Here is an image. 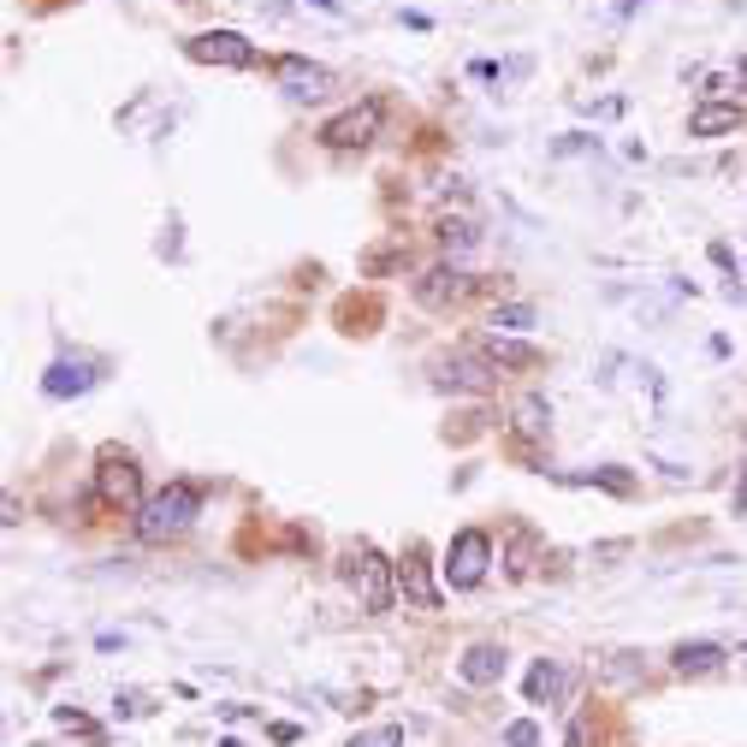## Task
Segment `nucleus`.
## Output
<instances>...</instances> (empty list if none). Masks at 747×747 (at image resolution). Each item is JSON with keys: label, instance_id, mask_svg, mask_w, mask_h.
I'll use <instances>...</instances> for the list:
<instances>
[{"label": "nucleus", "instance_id": "nucleus-5", "mask_svg": "<svg viewBox=\"0 0 747 747\" xmlns=\"http://www.w3.org/2000/svg\"><path fill=\"white\" fill-rule=\"evenodd\" d=\"M486 564H493V541L481 528H457L445 546V582L451 587H481L486 582Z\"/></svg>", "mask_w": 747, "mask_h": 747}, {"label": "nucleus", "instance_id": "nucleus-10", "mask_svg": "<svg viewBox=\"0 0 747 747\" xmlns=\"http://www.w3.org/2000/svg\"><path fill=\"white\" fill-rule=\"evenodd\" d=\"M468 291H475V280H468L463 267H427L422 280H415V303H427V309H451V303H463Z\"/></svg>", "mask_w": 747, "mask_h": 747}, {"label": "nucleus", "instance_id": "nucleus-26", "mask_svg": "<svg viewBox=\"0 0 747 747\" xmlns=\"http://www.w3.org/2000/svg\"><path fill=\"white\" fill-rule=\"evenodd\" d=\"M569 747H587V724H582V718L569 724Z\"/></svg>", "mask_w": 747, "mask_h": 747}, {"label": "nucleus", "instance_id": "nucleus-3", "mask_svg": "<svg viewBox=\"0 0 747 747\" xmlns=\"http://www.w3.org/2000/svg\"><path fill=\"white\" fill-rule=\"evenodd\" d=\"M95 493L108 498L113 511H125V516H137L143 511V475H137V457L131 451H101V463H95Z\"/></svg>", "mask_w": 747, "mask_h": 747}, {"label": "nucleus", "instance_id": "nucleus-23", "mask_svg": "<svg viewBox=\"0 0 747 747\" xmlns=\"http://www.w3.org/2000/svg\"><path fill=\"white\" fill-rule=\"evenodd\" d=\"M534 569V534H516V546H511V576H528Z\"/></svg>", "mask_w": 747, "mask_h": 747}, {"label": "nucleus", "instance_id": "nucleus-14", "mask_svg": "<svg viewBox=\"0 0 747 747\" xmlns=\"http://www.w3.org/2000/svg\"><path fill=\"white\" fill-rule=\"evenodd\" d=\"M511 427L523 433V440H546V433H552V404H546L541 392H523L511 404Z\"/></svg>", "mask_w": 747, "mask_h": 747}, {"label": "nucleus", "instance_id": "nucleus-24", "mask_svg": "<svg viewBox=\"0 0 747 747\" xmlns=\"http://www.w3.org/2000/svg\"><path fill=\"white\" fill-rule=\"evenodd\" d=\"M505 747H541V724H528V718H516L505 729Z\"/></svg>", "mask_w": 747, "mask_h": 747}, {"label": "nucleus", "instance_id": "nucleus-22", "mask_svg": "<svg viewBox=\"0 0 747 747\" xmlns=\"http://www.w3.org/2000/svg\"><path fill=\"white\" fill-rule=\"evenodd\" d=\"M344 747H404V729H397V724H380V729H362V736H351Z\"/></svg>", "mask_w": 747, "mask_h": 747}, {"label": "nucleus", "instance_id": "nucleus-21", "mask_svg": "<svg viewBox=\"0 0 747 747\" xmlns=\"http://www.w3.org/2000/svg\"><path fill=\"white\" fill-rule=\"evenodd\" d=\"M640 676V653H612V665H605V683L612 688H629Z\"/></svg>", "mask_w": 747, "mask_h": 747}, {"label": "nucleus", "instance_id": "nucleus-16", "mask_svg": "<svg viewBox=\"0 0 747 747\" xmlns=\"http://www.w3.org/2000/svg\"><path fill=\"white\" fill-rule=\"evenodd\" d=\"M736 125H741L736 101H706V108L688 113V137H724V131H736Z\"/></svg>", "mask_w": 747, "mask_h": 747}, {"label": "nucleus", "instance_id": "nucleus-9", "mask_svg": "<svg viewBox=\"0 0 747 747\" xmlns=\"http://www.w3.org/2000/svg\"><path fill=\"white\" fill-rule=\"evenodd\" d=\"M433 386H445V392H493L498 369L486 356H445L440 374H433Z\"/></svg>", "mask_w": 747, "mask_h": 747}, {"label": "nucleus", "instance_id": "nucleus-7", "mask_svg": "<svg viewBox=\"0 0 747 747\" xmlns=\"http://www.w3.org/2000/svg\"><path fill=\"white\" fill-rule=\"evenodd\" d=\"M273 78H280V90L291 101H321L326 90H333V72L315 65V60H297V54H285L280 65H273Z\"/></svg>", "mask_w": 747, "mask_h": 747}, {"label": "nucleus", "instance_id": "nucleus-2", "mask_svg": "<svg viewBox=\"0 0 747 747\" xmlns=\"http://www.w3.org/2000/svg\"><path fill=\"white\" fill-rule=\"evenodd\" d=\"M339 576L356 587V599H362V612H392V594H397V564H386L374 546H351L344 552V564H339Z\"/></svg>", "mask_w": 747, "mask_h": 747}, {"label": "nucleus", "instance_id": "nucleus-28", "mask_svg": "<svg viewBox=\"0 0 747 747\" xmlns=\"http://www.w3.org/2000/svg\"><path fill=\"white\" fill-rule=\"evenodd\" d=\"M315 7H321V12H339V0H315Z\"/></svg>", "mask_w": 747, "mask_h": 747}, {"label": "nucleus", "instance_id": "nucleus-27", "mask_svg": "<svg viewBox=\"0 0 747 747\" xmlns=\"http://www.w3.org/2000/svg\"><path fill=\"white\" fill-rule=\"evenodd\" d=\"M736 83H741V90H747V54L736 60Z\"/></svg>", "mask_w": 747, "mask_h": 747}, {"label": "nucleus", "instance_id": "nucleus-4", "mask_svg": "<svg viewBox=\"0 0 747 747\" xmlns=\"http://www.w3.org/2000/svg\"><path fill=\"white\" fill-rule=\"evenodd\" d=\"M380 125H386V101L369 95V101H356V108H344L339 119H326L321 125V143L326 149H369Z\"/></svg>", "mask_w": 747, "mask_h": 747}, {"label": "nucleus", "instance_id": "nucleus-11", "mask_svg": "<svg viewBox=\"0 0 747 747\" xmlns=\"http://www.w3.org/2000/svg\"><path fill=\"white\" fill-rule=\"evenodd\" d=\"M101 380V362H90V356H60L54 369L42 374V392L48 397H83Z\"/></svg>", "mask_w": 747, "mask_h": 747}, {"label": "nucleus", "instance_id": "nucleus-13", "mask_svg": "<svg viewBox=\"0 0 747 747\" xmlns=\"http://www.w3.org/2000/svg\"><path fill=\"white\" fill-rule=\"evenodd\" d=\"M475 351L493 362V369H541V351H534V344H523L516 333H486Z\"/></svg>", "mask_w": 747, "mask_h": 747}, {"label": "nucleus", "instance_id": "nucleus-29", "mask_svg": "<svg viewBox=\"0 0 747 747\" xmlns=\"http://www.w3.org/2000/svg\"><path fill=\"white\" fill-rule=\"evenodd\" d=\"M220 747H243V741H220Z\"/></svg>", "mask_w": 747, "mask_h": 747}, {"label": "nucleus", "instance_id": "nucleus-1", "mask_svg": "<svg viewBox=\"0 0 747 747\" xmlns=\"http://www.w3.org/2000/svg\"><path fill=\"white\" fill-rule=\"evenodd\" d=\"M196 516H202V493H196V486H190V481H166L161 493L143 498V511H137V534L161 546V541H179Z\"/></svg>", "mask_w": 747, "mask_h": 747}, {"label": "nucleus", "instance_id": "nucleus-12", "mask_svg": "<svg viewBox=\"0 0 747 747\" xmlns=\"http://www.w3.org/2000/svg\"><path fill=\"white\" fill-rule=\"evenodd\" d=\"M457 676L468 688H493L498 676H505V647H498V640H475V647L457 658Z\"/></svg>", "mask_w": 747, "mask_h": 747}, {"label": "nucleus", "instance_id": "nucleus-6", "mask_svg": "<svg viewBox=\"0 0 747 747\" xmlns=\"http://www.w3.org/2000/svg\"><path fill=\"white\" fill-rule=\"evenodd\" d=\"M184 54L202 65H238L243 72V65H255V42L238 37V30H202V37L184 42Z\"/></svg>", "mask_w": 747, "mask_h": 747}, {"label": "nucleus", "instance_id": "nucleus-25", "mask_svg": "<svg viewBox=\"0 0 747 747\" xmlns=\"http://www.w3.org/2000/svg\"><path fill=\"white\" fill-rule=\"evenodd\" d=\"M729 511H736V516H747V468L736 475V486H729Z\"/></svg>", "mask_w": 747, "mask_h": 747}, {"label": "nucleus", "instance_id": "nucleus-20", "mask_svg": "<svg viewBox=\"0 0 747 747\" xmlns=\"http://www.w3.org/2000/svg\"><path fill=\"white\" fill-rule=\"evenodd\" d=\"M564 481H569V486H587V481H599V486H612V493H617V498H629V493H635V481H629V475H623V468H617V463H605V468H594V475H564Z\"/></svg>", "mask_w": 747, "mask_h": 747}, {"label": "nucleus", "instance_id": "nucleus-15", "mask_svg": "<svg viewBox=\"0 0 747 747\" xmlns=\"http://www.w3.org/2000/svg\"><path fill=\"white\" fill-rule=\"evenodd\" d=\"M670 665H676V676H711L724 665V647L718 640H683V647L670 653Z\"/></svg>", "mask_w": 747, "mask_h": 747}, {"label": "nucleus", "instance_id": "nucleus-17", "mask_svg": "<svg viewBox=\"0 0 747 747\" xmlns=\"http://www.w3.org/2000/svg\"><path fill=\"white\" fill-rule=\"evenodd\" d=\"M523 694H528V706H546V700H558V694H564V670L552 665V658H534V670H528Z\"/></svg>", "mask_w": 747, "mask_h": 747}, {"label": "nucleus", "instance_id": "nucleus-8", "mask_svg": "<svg viewBox=\"0 0 747 747\" xmlns=\"http://www.w3.org/2000/svg\"><path fill=\"white\" fill-rule=\"evenodd\" d=\"M397 594H404L410 612H433V605H440V587H433V569L422 558V546H410L404 558H397Z\"/></svg>", "mask_w": 747, "mask_h": 747}, {"label": "nucleus", "instance_id": "nucleus-18", "mask_svg": "<svg viewBox=\"0 0 747 747\" xmlns=\"http://www.w3.org/2000/svg\"><path fill=\"white\" fill-rule=\"evenodd\" d=\"M475 243H481L475 220H463V214H445V220H440V250H445V255H468Z\"/></svg>", "mask_w": 747, "mask_h": 747}, {"label": "nucleus", "instance_id": "nucleus-19", "mask_svg": "<svg viewBox=\"0 0 747 747\" xmlns=\"http://www.w3.org/2000/svg\"><path fill=\"white\" fill-rule=\"evenodd\" d=\"M534 321H541V315H534V303H498L486 326H493V333H528Z\"/></svg>", "mask_w": 747, "mask_h": 747}]
</instances>
